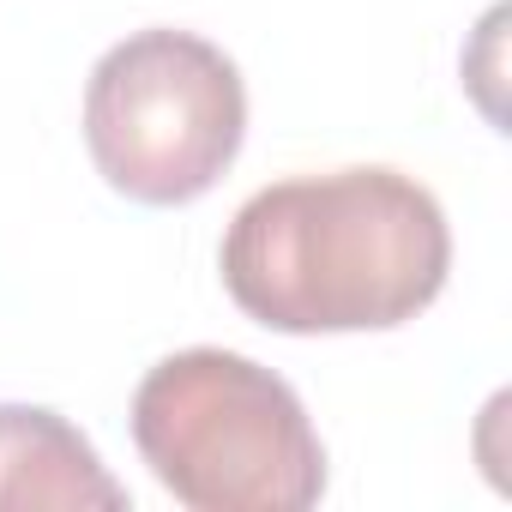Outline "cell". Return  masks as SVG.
Listing matches in <instances>:
<instances>
[{"label":"cell","instance_id":"cell-1","mask_svg":"<svg viewBox=\"0 0 512 512\" xmlns=\"http://www.w3.org/2000/svg\"><path fill=\"white\" fill-rule=\"evenodd\" d=\"M217 266L229 302L272 332H392L440 296L452 235L416 175L356 163L260 187Z\"/></svg>","mask_w":512,"mask_h":512},{"label":"cell","instance_id":"cell-2","mask_svg":"<svg viewBox=\"0 0 512 512\" xmlns=\"http://www.w3.org/2000/svg\"><path fill=\"white\" fill-rule=\"evenodd\" d=\"M133 440L193 512H308L326 494V446L302 398L235 350L163 356L133 392Z\"/></svg>","mask_w":512,"mask_h":512},{"label":"cell","instance_id":"cell-3","mask_svg":"<svg viewBox=\"0 0 512 512\" xmlns=\"http://www.w3.org/2000/svg\"><path fill=\"white\" fill-rule=\"evenodd\" d=\"M247 133L235 61L193 31H133L85 85V145L103 181L139 205H187L217 187Z\"/></svg>","mask_w":512,"mask_h":512},{"label":"cell","instance_id":"cell-4","mask_svg":"<svg viewBox=\"0 0 512 512\" xmlns=\"http://www.w3.org/2000/svg\"><path fill=\"white\" fill-rule=\"evenodd\" d=\"M121 512L127 488L55 410L0 404V512Z\"/></svg>","mask_w":512,"mask_h":512}]
</instances>
